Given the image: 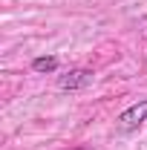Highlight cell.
<instances>
[{"label": "cell", "mask_w": 147, "mask_h": 150, "mask_svg": "<svg viewBox=\"0 0 147 150\" xmlns=\"http://www.w3.org/2000/svg\"><path fill=\"white\" fill-rule=\"evenodd\" d=\"M58 69V58L55 55H40L32 61V72H40V75H46V72H55Z\"/></svg>", "instance_id": "3"}, {"label": "cell", "mask_w": 147, "mask_h": 150, "mask_svg": "<svg viewBox=\"0 0 147 150\" xmlns=\"http://www.w3.org/2000/svg\"><path fill=\"white\" fill-rule=\"evenodd\" d=\"M147 121V98H141V101H136V104H130L127 110L118 115V130L121 133H133V130H139L141 124Z\"/></svg>", "instance_id": "2"}, {"label": "cell", "mask_w": 147, "mask_h": 150, "mask_svg": "<svg viewBox=\"0 0 147 150\" xmlns=\"http://www.w3.org/2000/svg\"><path fill=\"white\" fill-rule=\"evenodd\" d=\"M92 81H95V72L78 67V69H69V72L58 75V90H64V93H78V90H87Z\"/></svg>", "instance_id": "1"}]
</instances>
